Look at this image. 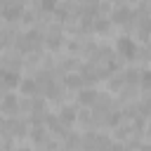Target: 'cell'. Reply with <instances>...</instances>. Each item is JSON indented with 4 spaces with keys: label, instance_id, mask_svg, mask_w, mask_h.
<instances>
[{
    "label": "cell",
    "instance_id": "cell-6",
    "mask_svg": "<svg viewBox=\"0 0 151 151\" xmlns=\"http://www.w3.org/2000/svg\"><path fill=\"white\" fill-rule=\"evenodd\" d=\"M59 120H61V123H73V120H76V109H71V106H66V109L61 111V116H59Z\"/></svg>",
    "mask_w": 151,
    "mask_h": 151
},
{
    "label": "cell",
    "instance_id": "cell-4",
    "mask_svg": "<svg viewBox=\"0 0 151 151\" xmlns=\"http://www.w3.org/2000/svg\"><path fill=\"white\" fill-rule=\"evenodd\" d=\"M78 99H80V104H85V106H87V104H94V101H97V92H92V90H83Z\"/></svg>",
    "mask_w": 151,
    "mask_h": 151
},
{
    "label": "cell",
    "instance_id": "cell-2",
    "mask_svg": "<svg viewBox=\"0 0 151 151\" xmlns=\"http://www.w3.org/2000/svg\"><path fill=\"white\" fill-rule=\"evenodd\" d=\"M0 109H2L5 113H14V111L19 109V99H17L14 94H7V97L2 99V104H0Z\"/></svg>",
    "mask_w": 151,
    "mask_h": 151
},
{
    "label": "cell",
    "instance_id": "cell-10",
    "mask_svg": "<svg viewBox=\"0 0 151 151\" xmlns=\"http://www.w3.org/2000/svg\"><path fill=\"white\" fill-rule=\"evenodd\" d=\"M42 9H57V0H42Z\"/></svg>",
    "mask_w": 151,
    "mask_h": 151
},
{
    "label": "cell",
    "instance_id": "cell-11",
    "mask_svg": "<svg viewBox=\"0 0 151 151\" xmlns=\"http://www.w3.org/2000/svg\"><path fill=\"white\" fill-rule=\"evenodd\" d=\"M90 2H97V0H90Z\"/></svg>",
    "mask_w": 151,
    "mask_h": 151
},
{
    "label": "cell",
    "instance_id": "cell-1",
    "mask_svg": "<svg viewBox=\"0 0 151 151\" xmlns=\"http://www.w3.org/2000/svg\"><path fill=\"white\" fill-rule=\"evenodd\" d=\"M116 47H118V52H120L123 57H134V52H137V47H134V42H132L130 38H120V40L116 42Z\"/></svg>",
    "mask_w": 151,
    "mask_h": 151
},
{
    "label": "cell",
    "instance_id": "cell-9",
    "mask_svg": "<svg viewBox=\"0 0 151 151\" xmlns=\"http://www.w3.org/2000/svg\"><path fill=\"white\" fill-rule=\"evenodd\" d=\"M66 83H68L71 87H80V85H83V78H76V76H68V78H66Z\"/></svg>",
    "mask_w": 151,
    "mask_h": 151
},
{
    "label": "cell",
    "instance_id": "cell-8",
    "mask_svg": "<svg viewBox=\"0 0 151 151\" xmlns=\"http://www.w3.org/2000/svg\"><path fill=\"white\" fill-rule=\"evenodd\" d=\"M33 139L42 144V142H45V130H42V127H35V130H33Z\"/></svg>",
    "mask_w": 151,
    "mask_h": 151
},
{
    "label": "cell",
    "instance_id": "cell-7",
    "mask_svg": "<svg viewBox=\"0 0 151 151\" xmlns=\"http://www.w3.org/2000/svg\"><path fill=\"white\" fill-rule=\"evenodd\" d=\"M127 17H130L127 9H118V12L113 14V21H127Z\"/></svg>",
    "mask_w": 151,
    "mask_h": 151
},
{
    "label": "cell",
    "instance_id": "cell-5",
    "mask_svg": "<svg viewBox=\"0 0 151 151\" xmlns=\"http://www.w3.org/2000/svg\"><path fill=\"white\" fill-rule=\"evenodd\" d=\"M35 90H38V80H31V78L28 80H21V92L24 94H33Z\"/></svg>",
    "mask_w": 151,
    "mask_h": 151
},
{
    "label": "cell",
    "instance_id": "cell-3",
    "mask_svg": "<svg viewBox=\"0 0 151 151\" xmlns=\"http://www.w3.org/2000/svg\"><path fill=\"white\" fill-rule=\"evenodd\" d=\"M17 83H19V76H17V73L0 68V85H17Z\"/></svg>",
    "mask_w": 151,
    "mask_h": 151
}]
</instances>
